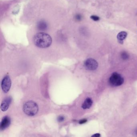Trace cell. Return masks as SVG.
Returning a JSON list of instances; mask_svg holds the SVG:
<instances>
[{"mask_svg":"<svg viewBox=\"0 0 137 137\" xmlns=\"http://www.w3.org/2000/svg\"><path fill=\"white\" fill-rule=\"evenodd\" d=\"M33 41L37 46L40 48H47L52 43V37L49 34L44 32L36 34L33 38Z\"/></svg>","mask_w":137,"mask_h":137,"instance_id":"cell-1","label":"cell"},{"mask_svg":"<svg viewBox=\"0 0 137 137\" xmlns=\"http://www.w3.org/2000/svg\"><path fill=\"white\" fill-rule=\"evenodd\" d=\"M23 110L25 114L28 116H33L38 113L39 108L37 104L34 101H27L23 106Z\"/></svg>","mask_w":137,"mask_h":137,"instance_id":"cell-2","label":"cell"},{"mask_svg":"<svg viewBox=\"0 0 137 137\" xmlns=\"http://www.w3.org/2000/svg\"><path fill=\"white\" fill-rule=\"evenodd\" d=\"M109 83L114 87H118L124 83V79L121 75L117 72H114L109 78Z\"/></svg>","mask_w":137,"mask_h":137,"instance_id":"cell-3","label":"cell"},{"mask_svg":"<svg viewBox=\"0 0 137 137\" xmlns=\"http://www.w3.org/2000/svg\"><path fill=\"white\" fill-rule=\"evenodd\" d=\"M84 66L89 71H94L98 66V64L95 60L92 58L87 59L84 63Z\"/></svg>","mask_w":137,"mask_h":137,"instance_id":"cell-4","label":"cell"},{"mask_svg":"<svg viewBox=\"0 0 137 137\" xmlns=\"http://www.w3.org/2000/svg\"><path fill=\"white\" fill-rule=\"evenodd\" d=\"M11 85V79L9 76H6L3 78L1 83L2 90L4 93H7L9 91Z\"/></svg>","mask_w":137,"mask_h":137,"instance_id":"cell-5","label":"cell"},{"mask_svg":"<svg viewBox=\"0 0 137 137\" xmlns=\"http://www.w3.org/2000/svg\"><path fill=\"white\" fill-rule=\"evenodd\" d=\"M12 101V98L9 97L5 98L2 102L0 109L3 112L7 110Z\"/></svg>","mask_w":137,"mask_h":137,"instance_id":"cell-6","label":"cell"},{"mask_svg":"<svg viewBox=\"0 0 137 137\" xmlns=\"http://www.w3.org/2000/svg\"><path fill=\"white\" fill-rule=\"evenodd\" d=\"M11 124V119L8 116L3 117L0 125V129L1 130H3L9 126Z\"/></svg>","mask_w":137,"mask_h":137,"instance_id":"cell-7","label":"cell"},{"mask_svg":"<svg viewBox=\"0 0 137 137\" xmlns=\"http://www.w3.org/2000/svg\"><path fill=\"white\" fill-rule=\"evenodd\" d=\"M93 103V101L91 98H87L85 99L84 103L82 105V107L83 109H88L91 107Z\"/></svg>","mask_w":137,"mask_h":137,"instance_id":"cell-8","label":"cell"},{"mask_svg":"<svg viewBox=\"0 0 137 137\" xmlns=\"http://www.w3.org/2000/svg\"><path fill=\"white\" fill-rule=\"evenodd\" d=\"M47 24L45 21H39L37 25V28L41 31H44L47 28Z\"/></svg>","mask_w":137,"mask_h":137,"instance_id":"cell-9","label":"cell"},{"mask_svg":"<svg viewBox=\"0 0 137 137\" xmlns=\"http://www.w3.org/2000/svg\"><path fill=\"white\" fill-rule=\"evenodd\" d=\"M128 35L127 33L125 31H122L121 32H119L117 35V39H118L119 41L120 42H123V40L126 38Z\"/></svg>","mask_w":137,"mask_h":137,"instance_id":"cell-10","label":"cell"},{"mask_svg":"<svg viewBox=\"0 0 137 137\" xmlns=\"http://www.w3.org/2000/svg\"><path fill=\"white\" fill-rule=\"evenodd\" d=\"M121 57L123 60H128L129 57V55L126 52H123L121 53Z\"/></svg>","mask_w":137,"mask_h":137,"instance_id":"cell-11","label":"cell"},{"mask_svg":"<svg viewBox=\"0 0 137 137\" xmlns=\"http://www.w3.org/2000/svg\"><path fill=\"white\" fill-rule=\"evenodd\" d=\"M91 19L94 21H98L100 20V18L98 16L96 15H92L91 17Z\"/></svg>","mask_w":137,"mask_h":137,"instance_id":"cell-12","label":"cell"},{"mask_svg":"<svg viewBox=\"0 0 137 137\" xmlns=\"http://www.w3.org/2000/svg\"><path fill=\"white\" fill-rule=\"evenodd\" d=\"M82 19V17L80 15L78 14V15H76V16H75V19L78 21H80Z\"/></svg>","mask_w":137,"mask_h":137,"instance_id":"cell-13","label":"cell"},{"mask_svg":"<svg viewBox=\"0 0 137 137\" xmlns=\"http://www.w3.org/2000/svg\"><path fill=\"white\" fill-rule=\"evenodd\" d=\"M64 117L63 116H59L57 117V120L59 122H62L64 120Z\"/></svg>","mask_w":137,"mask_h":137,"instance_id":"cell-14","label":"cell"},{"mask_svg":"<svg viewBox=\"0 0 137 137\" xmlns=\"http://www.w3.org/2000/svg\"><path fill=\"white\" fill-rule=\"evenodd\" d=\"M87 120L86 119H83L80 120L79 122V123L80 124H84L85 123L87 122Z\"/></svg>","mask_w":137,"mask_h":137,"instance_id":"cell-15","label":"cell"},{"mask_svg":"<svg viewBox=\"0 0 137 137\" xmlns=\"http://www.w3.org/2000/svg\"><path fill=\"white\" fill-rule=\"evenodd\" d=\"M100 136L101 135L99 133H96V134L93 135L92 136V137H100Z\"/></svg>","mask_w":137,"mask_h":137,"instance_id":"cell-16","label":"cell"},{"mask_svg":"<svg viewBox=\"0 0 137 137\" xmlns=\"http://www.w3.org/2000/svg\"><path fill=\"white\" fill-rule=\"evenodd\" d=\"M136 134H137V129L136 130Z\"/></svg>","mask_w":137,"mask_h":137,"instance_id":"cell-17","label":"cell"}]
</instances>
